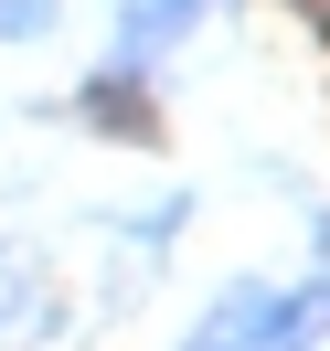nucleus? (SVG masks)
<instances>
[{
	"label": "nucleus",
	"mask_w": 330,
	"mask_h": 351,
	"mask_svg": "<svg viewBox=\"0 0 330 351\" xmlns=\"http://www.w3.org/2000/svg\"><path fill=\"white\" fill-rule=\"evenodd\" d=\"M75 107H86V128H107V138H160V107L139 96L128 64H117V75H86V96H75Z\"/></svg>",
	"instance_id": "f257e3e1"
},
{
	"label": "nucleus",
	"mask_w": 330,
	"mask_h": 351,
	"mask_svg": "<svg viewBox=\"0 0 330 351\" xmlns=\"http://www.w3.org/2000/svg\"><path fill=\"white\" fill-rule=\"evenodd\" d=\"M202 11H213V0H117V53H160V43H181V32L202 22Z\"/></svg>",
	"instance_id": "f03ea898"
},
{
	"label": "nucleus",
	"mask_w": 330,
	"mask_h": 351,
	"mask_svg": "<svg viewBox=\"0 0 330 351\" xmlns=\"http://www.w3.org/2000/svg\"><path fill=\"white\" fill-rule=\"evenodd\" d=\"M266 308H277V298H266V287H224V298L202 308V330H192V341H181V351H256V330H266Z\"/></svg>",
	"instance_id": "7ed1b4c3"
},
{
	"label": "nucleus",
	"mask_w": 330,
	"mask_h": 351,
	"mask_svg": "<svg viewBox=\"0 0 330 351\" xmlns=\"http://www.w3.org/2000/svg\"><path fill=\"white\" fill-rule=\"evenodd\" d=\"M54 32V0H0V43H43Z\"/></svg>",
	"instance_id": "20e7f679"
},
{
	"label": "nucleus",
	"mask_w": 330,
	"mask_h": 351,
	"mask_svg": "<svg viewBox=\"0 0 330 351\" xmlns=\"http://www.w3.org/2000/svg\"><path fill=\"white\" fill-rule=\"evenodd\" d=\"M298 11H309V22H320V32H330V0H298Z\"/></svg>",
	"instance_id": "39448f33"
}]
</instances>
